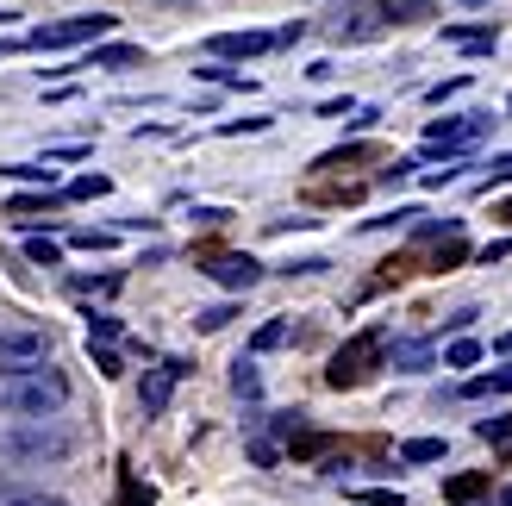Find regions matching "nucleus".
Listing matches in <instances>:
<instances>
[{
    "instance_id": "f257e3e1",
    "label": "nucleus",
    "mask_w": 512,
    "mask_h": 506,
    "mask_svg": "<svg viewBox=\"0 0 512 506\" xmlns=\"http://www.w3.org/2000/svg\"><path fill=\"white\" fill-rule=\"evenodd\" d=\"M57 407H69V375L44 363H19V369H0V413L13 419H50Z\"/></svg>"
},
{
    "instance_id": "f03ea898",
    "label": "nucleus",
    "mask_w": 512,
    "mask_h": 506,
    "mask_svg": "<svg viewBox=\"0 0 512 506\" xmlns=\"http://www.w3.org/2000/svg\"><path fill=\"white\" fill-rule=\"evenodd\" d=\"M113 32V13H82V19H57V25H38L32 50H69V44H94V38H107Z\"/></svg>"
},
{
    "instance_id": "7ed1b4c3",
    "label": "nucleus",
    "mask_w": 512,
    "mask_h": 506,
    "mask_svg": "<svg viewBox=\"0 0 512 506\" xmlns=\"http://www.w3.org/2000/svg\"><path fill=\"white\" fill-rule=\"evenodd\" d=\"M69 432H57V425H38V419H25L19 432H7L0 438V450L7 457H25V463H44V457H69Z\"/></svg>"
},
{
    "instance_id": "20e7f679",
    "label": "nucleus",
    "mask_w": 512,
    "mask_h": 506,
    "mask_svg": "<svg viewBox=\"0 0 512 506\" xmlns=\"http://www.w3.org/2000/svg\"><path fill=\"white\" fill-rule=\"evenodd\" d=\"M375 357H381V332H356L338 357H331V375H325V382H331V388H356V382L375 369Z\"/></svg>"
},
{
    "instance_id": "39448f33",
    "label": "nucleus",
    "mask_w": 512,
    "mask_h": 506,
    "mask_svg": "<svg viewBox=\"0 0 512 506\" xmlns=\"http://www.w3.org/2000/svg\"><path fill=\"white\" fill-rule=\"evenodd\" d=\"M50 357V338L25 319H0V369H19V363H44Z\"/></svg>"
},
{
    "instance_id": "423d86ee",
    "label": "nucleus",
    "mask_w": 512,
    "mask_h": 506,
    "mask_svg": "<svg viewBox=\"0 0 512 506\" xmlns=\"http://www.w3.org/2000/svg\"><path fill=\"white\" fill-rule=\"evenodd\" d=\"M494 125V113H463V119H431L425 125V144L431 150H469L481 132Z\"/></svg>"
},
{
    "instance_id": "0eeeda50",
    "label": "nucleus",
    "mask_w": 512,
    "mask_h": 506,
    "mask_svg": "<svg viewBox=\"0 0 512 506\" xmlns=\"http://www.w3.org/2000/svg\"><path fill=\"white\" fill-rule=\"evenodd\" d=\"M213 282L219 288H232V294H244V288H256V282H263V263H256V257H213Z\"/></svg>"
},
{
    "instance_id": "6e6552de",
    "label": "nucleus",
    "mask_w": 512,
    "mask_h": 506,
    "mask_svg": "<svg viewBox=\"0 0 512 506\" xmlns=\"http://www.w3.org/2000/svg\"><path fill=\"white\" fill-rule=\"evenodd\" d=\"M338 38H350V44H369V38H381L388 32V7H363V13H344L338 25H331Z\"/></svg>"
},
{
    "instance_id": "1a4fd4ad",
    "label": "nucleus",
    "mask_w": 512,
    "mask_h": 506,
    "mask_svg": "<svg viewBox=\"0 0 512 506\" xmlns=\"http://www.w3.org/2000/svg\"><path fill=\"white\" fill-rule=\"evenodd\" d=\"M207 50L213 57H263V50H275V38L269 32H219V38H207Z\"/></svg>"
},
{
    "instance_id": "9d476101",
    "label": "nucleus",
    "mask_w": 512,
    "mask_h": 506,
    "mask_svg": "<svg viewBox=\"0 0 512 506\" xmlns=\"http://www.w3.org/2000/svg\"><path fill=\"white\" fill-rule=\"evenodd\" d=\"M182 369H188V363L150 369V382H144V413H163V407H169V394H175V382H182Z\"/></svg>"
},
{
    "instance_id": "9b49d317",
    "label": "nucleus",
    "mask_w": 512,
    "mask_h": 506,
    "mask_svg": "<svg viewBox=\"0 0 512 506\" xmlns=\"http://www.w3.org/2000/svg\"><path fill=\"white\" fill-rule=\"evenodd\" d=\"M444 44H463V50H494L500 32L494 25H444Z\"/></svg>"
},
{
    "instance_id": "f8f14e48",
    "label": "nucleus",
    "mask_w": 512,
    "mask_h": 506,
    "mask_svg": "<svg viewBox=\"0 0 512 506\" xmlns=\"http://www.w3.org/2000/svg\"><path fill=\"white\" fill-rule=\"evenodd\" d=\"M132 63H144V50H132V44H107L88 57V69H132Z\"/></svg>"
},
{
    "instance_id": "ddd939ff",
    "label": "nucleus",
    "mask_w": 512,
    "mask_h": 506,
    "mask_svg": "<svg viewBox=\"0 0 512 506\" xmlns=\"http://www.w3.org/2000/svg\"><path fill=\"white\" fill-rule=\"evenodd\" d=\"M444 457V438H406L400 444V463H438Z\"/></svg>"
},
{
    "instance_id": "4468645a",
    "label": "nucleus",
    "mask_w": 512,
    "mask_h": 506,
    "mask_svg": "<svg viewBox=\"0 0 512 506\" xmlns=\"http://www.w3.org/2000/svg\"><path fill=\"white\" fill-rule=\"evenodd\" d=\"M469 394H475V400H481V394H512V363H506V369H488V375H475Z\"/></svg>"
},
{
    "instance_id": "2eb2a0df",
    "label": "nucleus",
    "mask_w": 512,
    "mask_h": 506,
    "mask_svg": "<svg viewBox=\"0 0 512 506\" xmlns=\"http://www.w3.org/2000/svg\"><path fill=\"white\" fill-rule=\"evenodd\" d=\"M481 363V344L475 338H456L450 350H444V369H475Z\"/></svg>"
},
{
    "instance_id": "dca6fc26",
    "label": "nucleus",
    "mask_w": 512,
    "mask_h": 506,
    "mask_svg": "<svg viewBox=\"0 0 512 506\" xmlns=\"http://www.w3.org/2000/svg\"><path fill=\"white\" fill-rule=\"evenodd\" d=\"M25 257L44 263V269H57V263H63V244H57V238H25Z\"/></svg>"
},
{
    "instance_id": "f3484780",
    "label": "nucleus",
    "mask_w": 512,
    "mask_h": 506,
    "mask_svg": "<svg viewBox=\"0 0 512 506\" xmlns=\"http://www.w3.org/2000/svg\"><path fill=\"white\" fill-rule=\"evenodd\" d=\"M7 175H13V182H44V188H57V169H50V157H44V163H13Z\"/></svg>"
},
{
    "instance_id": "a211bd4d",
    "label": "nucleus",
    "mask_w": 512,
    "mask_h": 506,
    "mask_svg": "<svg viewBox=\"0 0 512 506\" xmlns=\"http://www.w3.org/2000/svg\"><path fill=\"white\" fill-rule=\"evenodd\" d=\"M288 338H294V325H288V319H269L263 332H256V350H281Z\"/></svg>"
},
{
    "instance_id": "6ab92c4d",
    "label": "nucleus",
    "mask_w": 512,
    "mask_h": 506,
    "mask_svg": "<svg viewBox=\"0 0 512 506\" xmlns=\"http://www.w3.org/2000/svg\"><path fill=\"white\" fill-rule=\"evenodd\" d=\"M394 363H400V369H425V363H431V350H425L419 338H406V344H394Z\"/></svg>"
},
{
    "instance_id": "aec40b11",
    "label": "nucleus",
    "mask_w": 512,
    "mask_h": 506,
    "mask_svg": "<svg viewBox=\"0 0 512 506\" xmlns=\"http://www.w3.org/2000/svg\"><path fill=\"white\" fill-rule=\"evenodd\" d=\"M119 338V319L113 313H88V344H113Z\"/></svg>"
},
{
    "instance_id": "412c9836",
    "label": "nucleus",
    "mask_w": 512,
    "mask_h": 506,
    "mask_svg": "<svg viewBox=\"0 0 512 506\" xmlns=\"http://www.w3.org/2000/svg\"><path fill=\"white\" fill-rule=\"evenodd\" d=\"M481 488H488V475H456V482H444V494H450V500H475Z\"/></svg>"
},
{
    "instance_id": "4be33fe9",
    "label": "nucleus",
    "mask_w": 512,
    "mask_h": 506,
    "mask_svg": "<svg viewBox=\"0 0 512 506\" xmlns=\"http://www.w3.org/2000/svg\"><path fill=\"white\" fill-rule=\"evenodd\" d=\"M232 319H238V313L225 307V300H219V307H207V313H194V325H200V332H225Z\"/></svg>"
},
{
    "instance_id": "5701e85b",
    "label": "nucleus",
    "mask_w": 512,
    "mask_h": 506,
    "mask_svg": "<svg viewBox=\"0 0 512 506\" xmlns=\"http://www.w3.org/2000/svg\"><path fill=\"white\" fill-rule=\"evenodd\" d=\"M475 432H481V444H512V419H481Z\"/></svg>"
},
{
    "instance_id": "b1692460",
    "label": "nucleus",
    "mask_w": 512,
    "mask_h": 506,
    "mask_svg": "<svg viewBox=\"0 0 512 506\" xmlns=\"http://www.w3.org/2000/svg\"><path fill=\"white\" fill-rule=\"evenodd\" d=\"M463 88H469V75H450V82H438V88H431L425 100H431V107H444V100H456Z\"/></svg>"
},
{
    "instance_id": "393cba45",
    "label": "nucleus",
    "mask_w": 512,
    "mask_h": 506,
    "mask_svg": "<svg viewBox=\"0 0 512 506\" xmlns=\"http://www.w3.org/2000/svg\"><path fill=\"white\" fill-rule=\"evenodd\" d=\"M107 188H113L107 175H82V182H75L69 194H75V200H100V194H107Z\"/></svg>"
},
{
    "instance_id": "a878e982",
    "label": "nucleus",
    "mask_w": 512,
    "mask_h": 506,
    "mask_svg": "<svg viewBox=\"0 0 512 506\" xmlns=\"http://www.w3.org/2000/svg\"><path fill=\"white\" fill-rule=\"evenodd\" d=\"M356 500H363V506H406V494H400V488H363Z\"/></svg>"
},
{
    "instance_id": "bb28decb",
    "label": "nucleus",
    "mask_w": 512,
    "mask_h": 506,
    "mask_svg": "<svg viewBox=\"0 0 512 506\" xmlns=\"http://www.w3.org/2000/svg\"><path fill=\"white\" fill-rule=\"evenodd\" d=\"M75 250H113V232H75Z\"/></svg>"
},
{
    "instance_id": "cd10ccee",
    "label": "nucleus",
    "mask_w": 512,
    "mask_h": 506,
    "mask_svg": "<svg viewBox=\"0 0 512 506\" xmlns=\"http://www.w3.org/2000/svg\"><path fill=\"white\" fill-rule=\"evenodd\" d=\"M232 388H238L244 400H256V363H238V375H232Z\"/></svg>"
},
{
    "instance_id": "c85d7f7f",
    "label": "nucleus",
    "mask_w": 512,
    "mask_h": 506,
    "mask_svg": "<svg viewBox=\"0 0 512 506\" xmlns=\"http://www.w3.org/2000/svg\"><path fill=\"white\" fill-rule=\"evenodd\" d=\"M94 369H100V375H119V350L100 344V350H94Z\"/></svg>"
},
{
    "instance_id": "c756f323",
    "label": "nucleus",
    "mask_w": 512,
    "mask_h": 506,
    "mask_svg": "<svg viewBox=\"0 0 512 506\" xmlns=\"http://www.w3.org/2000/svg\"><path fill=\"white\" fill-rule=\"evenodd\" d=\"M494 182H512V150H506V157H494V169H488V188Z\"/></svg>"
},
{
    "instance_id": "7c9ffc66",
    "label": "nucleus",
    "mask_w": 512,
    "mask_h": 506,
    "mask_svg": "<svg viewBox=\"0 0 512 506\" xmlns=\"http://www.w3.org/2000/svg\"><path fill=\"white\" fill-rule=\"evenodd\" d=\"M7 506H69V500H57V494H19V500H7Z\"/></svg>"
},
{
    "instance_id": "2f4dec72",
    "label": "nucleus",
    "mask_w": 512,
    "mask_h": 506,
    "mask_svg": "<svg viewBox=\"0 0 512 506\" xmlns=\"http://www.w3.org/2000/svg\"><path fill=\"white\" fill-rule=\"evenodd\" d=\"M119 506H150V488H138V482H125V500Z\"/></svg>"
},
{
    "instance_id": "473e14b6",
    "label": "nucleus",
    "mask_w": 512,
    "mask_h": 506,
    "mask_svg": "<svg viewBox=\"0 0 512 506\" xmlns=\"http://www.w3.org/2000/svg\"><path fill=\"white\" fill-rule=\"evenodd\" d=\"M500 219H512V200H506V207H500Z\"/></svg>"
},
{
    "instance_id": "72a5a7b5",
    "label": "nucleus",
    "mask_w": 512,
    "mask_h": 506,
    "mask_svg": "<svg viewBox=\"0 0 512 506\" xmlns=\"http://www.w3.org/2000/svg\"><path fill=\"white\" fill-rule=\"evenodd\" d=\"M500 506H512V488H506V494H500Z\"/></svg>"
}]
</instances>
